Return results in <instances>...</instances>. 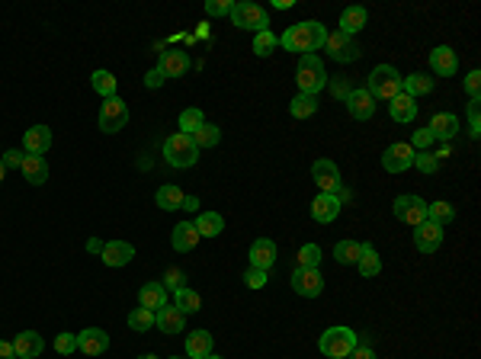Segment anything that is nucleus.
Returning <instances> with one entry per match:
<instances>
[{
    "instance_id": "f257e3e1",
    "label": "nucleus",
    "mask_w": 481,
    "mask_h": 359,
    "mask_svg": "<svg viewBox=\"0 0 481 359\" xmlns=\"http://www.w3.org/2000/svg\"><path fill=\"white\" fill-rule=\"evenodd\" d=\"M324 39H328V29L321 26L318 20H305V23L289 26L283 33V39H279V45L289 52H299L302 58V55H314L318 49H324Z\"/></svg>"
},
{
    "instance_id": "f03ea898",
    "label": "nucleus",
    "mask_w": 481,
    "mask_h": 359,
    "mask_svg": "<svg viewBox=\"0 0 481 359\" xmlns=\"http://www.w3.org/2000/svg\"><path fill=\"white\" fill-rule=\"evenodd\" d=\"M356 346H360V340H356L353 327H328L318 340V350L328 359H347Z\"/></svg>"
},
{
    "instance_id": "7ed1b4c3",
    "label": "nucleus",
    "mask_w": 481,
    "mask_h": 359,
    "mask_svg": "<svg viewBox=\"0 0 481 359\" xmlns=\"http://www.w3.org/2000/svg\"><path fill=\"white\" fill-rule=\"evenodd\" d=\"M295 83H299V93H308V97H318L321 90L328 87V74H324V64H321L318 55H302L299 58Z\"/></svg>"
},
{
    "instance_id": "20e7f679",
    "label": "nucleus",
    "mask_w": 481,
    "mask_h": 359,
    "mask_svg": "<svg viewBox=\"0 0 481 359\" xmlns=\"http://www.w3.org/2000/svg\"><path fill=\"white\" fill-rule=\"evenodd\" d=\"M401 81H405V77L398 74L391 64H379V68H372L366 90H369L372 100H385V103H388V100H395L398 93H401Z\"/></svg>"
},
{
    "instance_id": "39448f33",
    "label": "nucleus",
    "mask_w": 481,
    "mask_h": 359,
    "mask_svg": "<svg viewBox=\"0 0 481 359\" xmlns=\"http://www.w3.org/2000/svg\"><path fill=\"white\" fill-rule=\"evenodd\" d=\"M164 160H167L170 167L186 170V167H193L196 160H199V148L193 145V139H189V135L177 131V135H170V139L164 141Z\"/></svg>"
},
{
    "instance_id": "423d86ee",
    "label": "nucleus",
    "mask_w": 481,
    "mask_h": 359,
    "mask_svg": "<svg viewBox=\"0 0 481 359\" xmlns=\"http://www.w3.org/2000/svg\"><path fill=\"white\" fill-rule=\"evenodd\" d=\"M231 20H234L237 29H251V33H263V29H270V16H266V10L257 7V4H247V0H241V4L231 7Z\"/></svg>"
},
{
    "instance_id": "0eeeda50",
    "label": "nucleus",
    "mask_w": 481,
    "mask_h": 359,
    "mask_svg": "<svg viewBox=\"0 0 481 359\" xmlns=\"http://www.w3.org/2000/svg\"><path fill=\"white\" fill-rule=\"evenodd\" d=\"M129 122V103L119 97H106L103 106H100V129L106 131V135H116V131H122Z\"/></svg>"
},
{
    "instance_id": "6e6552de",
    "label": "nucleus",
    "mask_w": 481,
    "mask_h": 359,
    "mask_svg": "<svg viewBox=\"0 0 481 359\" xmlns=\"http://www.w3.org/2000/svg\"><path fill=\"white\" fill-rule=\"evenodd\" d=\"M324 49H328V55L334 58L337 64H350V61H356V58L363 55V52H360V42L350 39V35H343L340 29H337V33H328Z\"/></svg>"
},
{
    "instance_id": "1a4fd4ad",
    "label": "nucleus",
    "mask_w": 481,
    "mask_h": 359,
    "mask_svg": "<svg viewBox=\"0 0 481 359\" xmlns=\"http://www.w3.org/2000/svg\"><path fill=\"white\" fill-rule=\"evenodd\" d=\"M398 221H405L411 228H417L420 221H427V202L420 196H398L395 206H391Z\"/></svg>"
},
{
    "instance_id": "9d476101",
    "label": "nucleus",
    "mask_w": 481,
    "mask_h": 359,
    "mask_svg": "<svg viewBox=\"0 0 481 359\" xmlns=\"http://www.w3.org/2000/svg\"><path fill=\"white\" fill-rule=\"evenodd\" d=\"M414 148L408 145V141H395V145H388L385 148V154H382V167L388 173H405L408 167H414Z\"/></svg>"
},
{
    "instance_id": "9b49d317",
    "label": "nucleus",
    "mask_w": 481,
    "mask_h": 359,
    "mask_svg": "<svg viewBox=\"0 0 481 359\" xmlns=\"http://www.w3.org/2000/svg\"><path fill=\"white\" fill-rule=\"evenodd\" d=\"M311 180L318 183L321 193L337 196V189H340V170H337V164H334L331 158L314 160V167H311Z\"/></svg>"
},
{
    "instance_id": "f8f14e48",
    "label": "nucleus",
    "mask_w": 481,
    "mask_h": 359,
    "mask_svg": "<svg viewBox=\"0 0 481 359\" xmlns=\"http://www.w3.org/2000/svg\"><path fill=\"white\" fill-rule=\"evenodd\" d=\"M292 289H295V295H302V298H318L321 289H324V276H321L318 269L295 266V273H292Z\"/></svg>"
},
{
    "instance_id": "ddd939ff",
    "label": "nucleus",
    "mask_w": 481,
    "mask_h": 359,
    "mask_svg": "<svg viewBox=\"0 0 481 359\" xmlns=\"http://www.w3.org/2000/svg\"><path fill=\"white\" fill-rule=\"evenodd\" d=\"M439 244H443V225L427 218L414 228V247H417L420 254H437Z\"/></svg>"
},
{
    "instance_id": "4468645a",
    "label": "nucleus",
    "mask_w": 481,
    "mask_h": 359,
    "mask_svg": "<svg viewBox=\"0 0 481 359\" xmlns=\"http://www.w3.org/2000/svg\"><path fill=\"white\" fill-rule=\"evenodd\" d=\"M77 350L87 353V356H103L109 350V334L103 327H87V331L77 334Z\"/></svg>"
},
{
    "instance_id": "2eb2a0df",
    "label": "nucleus",
    "mask_w": 481,
    "mask_h": 359,
    "mask_svg": "<svg viewBox=\"0 0 481 359\" xmlns=\"http://www.w3.org/2000/svg\"><path fill=\"white\" fill-rule=\"evenodd\" d=\"M154 324H158L160 334H183V327H186V314H183L177 305H164V308L154 311Z\"/></svg>"
},
{
    "instance_id": "dca6fc26",
    "label": "nucleus",
    "mask_w": 481,
    "mask_h": 359,
    "mask_svg": "<svg viewBox=\"0 0 481 359\" xmlns=\"http://www.w3.org/2000/svg\"><path fill=\"white\" fill-rule=\"evenodd\" d=\"M347 110L353 119H360V122H366V119H372V112H376V100L369 97V90L360 87V90H350L347 97Z\"/></svg>"
},
{
    "instance_id": "f3484780",
    "label": "nucleus",
    "mask_w": 481,
    "mask_h": 359,
    "mask_svg": "<svg viewBox=\"0 0 481 359\" xmlns=\"http://www.w3.org/2000/svg\"><path fill=\"white\" fill-rule=\"evenodd\" d=\"M189 55L186 52H180V49H167V52H160V64H158V71L164 77H183L189 71Z\"/></svg>"
},
{
    "instance_id": "a211bd4d",
    "label": "nucleus",
    "mask_w": 481,
    "mask_h": 359,
    "mask_svg": "<svg viewBox=\"0 0 481 359\" xmlns=\"http://www.w3.org/2000/svg\"><path fill=\"white\" fill-rule=\"evenodd\" d=\"M100 257H103L106 266L119 269V266H129V260L135 257V247L129 241H109L103 244V250H100Z\"/></svg>"
},
{
    "instance_id": "6ab92c4d",
    "label": "nucleus",
    "mask_w": 481,
    "mask_h": 359,
    "mask_svg": "<svg viewBox=\"0 0 481 359\" xmlns=\"http://www.w3.org/2000/svg\"><path fill=\"white\" fill-rule=\"evenodd\" d=\"M430 68L437 71V77H453L459 71V58H456V52L449 45H437L430 52Z\"/></svg>"
},
{
    "instance_id": "aec40b11",
    "label": "nucleus",
    "mask_w": 481,
    "mask_h": 359,
    "mask_svg": "<svg viewBox=\"0 0 481 359\" xmlns=\"http://www.w3.org/2000/svg\"><path fill=\"white\" fill-rule=\"evenodd\" d=\"M42 350H45V340L39 337L35 331H23V334H16V340H13V353H16V359H35V356H42Z\"/></svg>"
},
{
    "instance_id": "412c9836",
    "label": "nucleus",
    "mask_w": 481,
    "mask_h": 359,
    "mask_svg": "<svg viewBox=\"0 0 481 359\" xmlns=\"http://www.w3.org/2000/svg\"><path fill=\"white\" fill-rule=\"evenodd\" d=\"M20 173L32 183V187H42L45 180H49V160L42 158V154H26L20 164Z\"/></svg>"
},
{
    "instance_id": "4be33fe9",
    "label": "nucleus",
    "mask_w": 481,
    "mask_h": 359,
    "mask_svg": "<svg viewBox=\"0 0 481 359\" xmlns=\"http://www.w3.org/2000/svg\"><path fill=\"white\" fill-rule=\"evenodd\" d=\"M340 215V199L331 193H321L318 199L311 202V218L318 221V225H331V221Z\"/></svg>"
},
{
    "instance_id": "5701e85b",
    "label": "nucleus",
    "mask_w": 481,
    "mask_h": 359,
    "mask_svg": "<svg viewBox=\"0 0 481 359\" xmlns=\"http://www.w3.org/2000/svg\"><path fill=\"white\" fill-rule=\"evenodd\" d=\"M459 129H462V122H459V116H453V112H437V116L430 119V135L439 141L456 139Z\"/></svg>"
},
{
    "instance_id": "b1692460",
    "label": "nucleus",
    "mask_w": 481,
    "mask_h": 359,
    "mask_svg": "<svg viewBox=\"0 0 481 359\" xmlns=\"http://www.w3.org/2000/svg\"><path fill=\"white\" fill-rule=\"evenodd\" d=\"M273 263H276V244H273L270 237H257V241L251 244V266L270 269Z\"/></svg>"
},
{
    "instance_id": "393cba45",
    "label": "nucleus",
    "mask_w": 481,
    "mask_h": 359,
    "mask_svg": "<svg viewBox=\"0 0 481 359\" xmlns=\"http://www.w3.org/2000/svg\"><path fill=\"white\" fill-rule=\"evenodd\" d=\"M170 244H174L177 254H186V250H193L196 244H199V231H196L193 221H180L174 228V235H170Z\"/></svg>"
},
{
    "instance_id": "a878e982",
    "label": "nucleus",
    "mask_w": 481,
    "mask_h": 359,
    "mask_svg": "<svg viewBox=\"0 0 481 359\" xmlns=\"http://www.w3.org/2000/svg\"><path fill=\"white\" fill-rule=\"evenodd\" d=\"M167 305V289L160 283H145L138 289V308H148V311H158Z\"/></svg>"
},
{
    "instance_id": "bb28decb",
    "label": "nucleus",
    "mask_w": 481,
    "mask_h": 359,
    "mask_svg": "<svg viewBox=\"0 0 481 359\" xmlns=\"http://www.w3.org/2000/svg\"><path fill=\"white\" fill-rule=\"evenodd\" d=\"M23 145H26L29 154H45L52 148V129L49 125H32V129H26Z\"/></svg>"
},
{
    "instance_id": "cd10ccee",
    "label": "nucleus",
    "mask_w": 481,
    "mask_h": 359,
    "mask_svg": "<svg viewBox=\"0 0 481 359\" xmlns=\"http://www.w3.org/2000/svg\"><path fill=\"white\" fill-rule=\"evenodd\" d=\"M388 112L395 122H414V116H417V103H414L408 93H398L395 100H388Z\"/></svg>"
},
{
    "instance_id": "c85d7f7f",
    "label": "nucleus",
    "mask_w": 481,
    "mask_h": 359,
    "mask_svg": "<svg viewBox=\"0 0 481 359\" xmlns=\"http://www.w3.org/2000/svg\"><path fill=\"white\" fill-rule=\"evenodd\" d=\"M366 20H369V16H366V10H363V7H347V10L340 13V33L353 39V35L366 26Z\"/></svg>"
},
{
    "instance_id": "c756f323",
    "label": "nucleus",
    "mask_w": 481,
    "mask_h": 359,
    "mask_svg": "<svg viewBox=\"0 0 481 359\" xmlns=\"http://www.w3.org/2000/svg\"><path fill=\"white\" fill-rule=\"evenodd\" d=\"M193 225H196V231H199V237H218L225 231V218L218 212H203Z\"/></svg>"
},
{
    "instance_id": "7c9ffc66",
    "label": "nucleus",
    "mask_w": 481,
    "mask_h": 359,
    "mask_svg": "<svg viewBox=\"0 0 481 359\" xmlns=\"http://www.w3.org/2000/svg\"><path fill=\"white\" fill-rule=\"evenodd\" d=\"M356 266H360V273H363V276H379V273H382V257H379V250L372 247V244H363Z\"/></svg>"
},
{
    "instance_id": "2f4dec72",
    "label": "nucleus",
    "mask_w": 481,
    "mask_h": 359,
    "mask_svg": "<svg viewBox=\"0 0 481 359\" xmlns=\"http://www.w3.org/2000/svg\"><path fill=\"white\" fill-rule=\"evenodd\" d=\"M212 353V334L209 331H196L186 337V356L189 359H203Z\"/></svg>"
},
{
    "instance_id": "473e14b6",
    "label": "nucleus",
    "mask_w": 481,
    "mask_h": 359,
    "mask_svg": "<svg viewBox=\"0 0 481 359\" xmlns=\"http://www.w3.org/2000/svg\"><path fill=\"white\" fill-rule=\"evenodd\" d=\"M183 199H186V193H183L180 187H174V183H164V187L158 189V206L164 208V212L183 208Z\"/></svg>"
},
{
    "instance_id": "72a5a7b5",
    "label": "nucleus",
    "mask_w": 481,
    "mask_h": 359,
    "mask_svg": "<svg viewBox=\"0 0 481 359\" xmlns=\"http://www.w3.org/2000/svg\"><path fill=\"white\" fill-rule=\"evenodd\" d=\"M433 90V77L430 74H411L401 81V93H408V97H424V93H430Z\"/></svg>"
},
{
    "instance_id": "f704fd0d",
    "label": "nucleus",
    "mask_w": 481,
    "mask_h": 359,
    "mask_svg": "<svg viewBox=\"0 0 481 359\" xmlns=\"http://www.w3.org/2000/svg\"><path fill=\"white\" fill-rule=\"evenodd\" d=\"M174 305L183 311V314H196V311L203 308V295L183 286V289H177V292H174Z\"/></svg>"
},
{
    "instance_id": "c9c22d12",
    "label": "nucleus",
    "mask_w": 481,
    "mask_h": 359,
    "mask_svg": "<svg viewBox=\"0 0 481 359\" xmlns=\"http://www.w3.org/2000/svg\"><path fill=\"white\" fill-rule=\"evenodd\" d=\"M193 139V145L203 151V148H215L218 145V139H222V131H218V125H212V122H203L199 129L189 135Z\"/></svg>"
},
{
    "instance_id": "e433bc0d",
    "label": "nucleus",
    "mask_w": 481,
    "mask_h": 359,
    "mask_svg": "<svg viewBox=\"0 0 481 359\" xmlns=\"http://www.w3.org/2000/svg\"><path fill=\"white\" fill-rule=\"evenodd\" d=\"M276 49H279V35H273L270 29L254 35V52H257V58H270Z\"/></svg>"
},
{
    "instance_id": "4c0bfd02",
    "label": "nucleus",
    "mask_w": 481,
    "mask_h": 359,
    "mask_svg": "<svg viewBox=\"0 0 481 359\" xmlns=\"http://www.w3.org/2000/svg\"><path fill=\"white\" fill-rule=\"evenodd\" d=\"M427 218L437 221V225H449V221L456 218V208L449 206V202H427Z\"/></svg>"
},
{
    "instance_id": "58836bf2",
    "label": "nucleus",
    "mask_w": 481,
    "mask_h": 359,
    "mask_svg": "<svg viewBox=\"0 0 481 359\" xmlns=\"http://www.w3.org/2000/svg\"><path fill=\"white\" fill-rule=\"evenodd\" d=\"M360 250H363V244H360V241H340L334 247V260L343 263V266H350V263L360 260Z\"/></svg>"
},
{
    "instance_id": "ea45409f",
    "label": "nucleus",
    "mask_w": 481,
    "mask_h": 359,
    "mask_svg": "<svg viewBox=\"0 0 481 359\" xmlns=\"http://www.w3.org/2000/svg\"><path fill=\"white\" fill-rule=\"evenodd\" d=\"M289 112H292L295 119H308V116H314V112H318V100L308 97V93H299V97L289 103Z\"/></svg>"
},
{
    "instance_id": "a19ab883",
    "label": "nucleus",
    "mask_w": 481,
    "mask_h": 359,
    "mask_svg": "<svg viewBox=\"0 0 481 359\" xmlns=\"http://www.w3.org/2000/svg\"><path fill=\"white\" fill-rule=\"evenodd\" d=\"M90 83H93V90H97L103 100L106 97H116V77H112L109 71H93Z\"/></svg>"
},
{
    "instance_id": "79ce46f5",
    "label": "nucleus",
    "mask_w": 481,
    "mask_h": 359,
    "mask_svg": "<svg viewBox=\"0 0 481 359\" xmlns=\"http://www.w3.org/2000/svg\"><path fill=\"white\" fill-rule=\"evenodd\" d=\"M129 327H132V331H138V334L151 331V327H154V311H148V308L129 311Z\"/></svg>"
},
{
    "instance_id": "37998d69",
    "label": "nucleus",
    "mask_w": 481,
    "mask_h": 359,
    "mask_svg": "<svg viewBox=\"0 0 481 359\" xmlns=\"http://www.w3.org/2000/svg\"><path fill=\"white\" fill-rule=\"evenodd\" d=\"M203 122H206V116L196 110V106H189V110L180 112V131H183V135H193V131L199 129Z\"/></svg>"
},
{
    "instance_id": "c03bdc74",
    "label": "nucleus",
    "mask_w": 481,
    "mask_h": 359,
    "mask_svg": "<svg viewBox=\"0 0 481 359\" xmlns=\"http://www.w3.org/2000/svg\"><path fill=\"white\" fill-rule=\"evenodd\" d=\"M318 263H321V247L318 244H305V247H299V266L318 269Z\"/></svg>"
},
{
    "instance_id": "a18cd8bd",
    "label": "nucleus",
    "mask_w": 481,
    "mask_h": 359,
    "mask_svg": "<svg viewBox=\"0 0 481 359\" xmlns=\"http://www.w3.org/2000/svg\"><path fill=\"white\" fill-rule=\"evenodd\" d=\"M55 353H61V356H71V353H77V334H58L55 337Z\"/></svg>"
},
{
    "instance_id": "49530a36",
    "label": "nucleus",
    "mask_w": 481,
    "mask_h": 359,
    "mask_svg": "<svg viewBox=\"0 0 481 359\" xmlns=\"http://www.w3.org/2000/svg\"><path fill=\"white\" fill-rule=\"evenodd\" d=\"M414 167H417V170H424V173H437L439 170V158H437V154L417 151V154H414Z\"/></svg>"
},
{
    "instance_id": "de8ad7c7",
    "label": "nucleus",
    "mask_w": 481,
    "mask_h": 359,
    "mask_svg": "<svg viewBox=\"0 0 481 359\" xmlns=\"http://www.w3.org/2000/svg\"><path fill=\"white\" fill-rule=\"evenodd\" d=\"M481 100H472V103H468V131H472V139H478L481 135Z\"/></svg>"
},
{
    "instance_id": "09e8293b",
    "label": "nucleus",
    "mask_w": 481,
    "mask_h": 359,
    "mask_svg": "<svg viewBox=\"0 0 481 359\" xmlns=\"http://www.w3.org/2000/svg\"><path fill=\"white\" fill-rule=\"evenodd\" d=\"M244 286H247V289H263V286H266V269L251 266L244 273Z\"/></svg>"
},
{
    "instance_id": "8fccbe9b",
    "label": "nucleus",
    "mask_w": 481,
    "mask_h": 359,
    "mask_svg": "<svg viewBox=\"0 0 481 359\" xmlns=\"http://www.w3.org/2000/svg\"><path fill=\"white\" fill-rule=\"evenodd\" d=\"M231 7H234L231 0H209V4H206V13L209 16H231Z\"/></svg>"
},
{
    "instance_id": "3c124183",
    "label": "nucleus",
    "mask_w": 481,
    "mask_h": 359,
    "mask_svg": "<svg viewBox=\"0 0 481 359\" xmlns=\"http://www.w3.org/2000/svg\"><path fill=\"white\" fill-rule=\"evenodd\" d=\"M465 90H468V97L478 100V90H481V71H472V74L465 77Z\"/></svg>"
},
{
    "instance_id": "603ef678",
    "label": "nucleus",
    "mask_w": 481,
    "mask_h": 359,
    "mask_svg": "<svg viewBox=\"0 0 481 359\" xmlns=\"http://www.w3.org/2000/svg\"><path fill=\"white\" fill-rule=\"evenodd\" d=\"M430 141H433V135H430V129H424V131H417V135H414V141H411V148H414V151H424V148H430Z\"/></svg>"
},
{
    "instance_id": "864d4df0",
    "label": "nucleus",
    "mask_w": 481,
    "mask_h": 359,
    "mask_svg": "<svg viewBox=\"0 0 481 359\" xmlns=\"http://www.w3.org/2000/svg\"><path fill=\"white\" fill-rule=\"evenodd\" d=\"M160 286H164V289H183V273H180V269H170V273H167V279H164V283H160Z\"/></svg>"
},
{
    "instance_id": "5fc2aeb1",
    "label": "nucleus",
    "mask_w": 481,
    "mask_h": 359,
    "mask_svg": "<svg viewBox=\"0 0 481 359\" xmlns=\"http://www.w3.org/2000/svg\"><path fill=\"white\" fill-rule=\"evenodd\" d=\"M164 81H167V77H164V74H160V71L158 68H154V71H148V74H145V87H160V83H164Z\"/></svg>"
},
{
    "instance_id": "6e6d98bb",
    "label": "nucleus",
    "mask_w": 481,
    "mask_h": 359,
    "mask_svg": "<svg viewBox=\"0 0 481 359\" xmlns=\"http://www.w3.org/2000/svg\"><path fill=\"white\" fill-rule=\"evenodd\" d=\"M23 164V154L20 151H7V154H4V167H7V170H10V167H20Z\"/></svg>"
},
{
    "instance_id": "4d7b16f0",
    "label": "nucleus",
    "mask_w": 481,
    "mask_h": 359,
    "mask_svg": "<svg viewBox=\"0 0 481 359\" xmlns=\"http://www.w3.org/2000/svg\"><path fill=\"white\" fill-rule=\"evenodd\" d=\"M347 359H376V353H372L369 350V346H356V350L353 353H350V356Z\"/></svg>"
},
{
    "instance_id": "13d9d810",
    "label": "nucleus",
    "mask_w": 481,
    "mask_h": 359,
    "mask_svg": "<svg viewBox=\"0 0 481 359\" xmlns=\"http://www.w3.org/2000/svg\"><path fill=\"white\" fill-rule=\"evenodd\" d=\"M0 359H16L13 343H7V340H0Z\"/></svg>"
},
{
    "instance_id": "bf43d9fd",
    "label": "nucleus",
    "mask_w": 481,
    "mask_h": 359,
    "mask_svg": "<svg viewBox=\"0 0 481 359\" xmlns=\"http://www.w3.org/2000/svg\"><path fill=\"white\" fill-rule=\"evenodd\" d=\"M183 208H186V212H199V199H196V196H186V199H183Z\"/></svg>"
},
{
    "instance_id": "052dcab7",
    "label": "nucleus",
    "mask_w": 481,
    "mask_h": 359,
    "mask_svg": "<svg viewBox=\"0 0 481 359\" xmlns=\"http://www.w3.org/2000/svg\"><path fill=\"white\" fill-rule=\"evenodd\" d=\"M4 177H7V167H4V160H0V183H4Z\"/></svg>"
},
{
    "instance_id": "680f3d73",
    "label": "nucleus",
    "mask_w": 481,
    "mask_h": 359,
    "mask_svg": "<svg viewBox=\"0 0 481 359\" xmlns=\"http://www.w3.org/2000/svg\"><path fill=\"white\" fill-rule=\"evenodd\" d=\"M138 359H158V356H154V353H145V356H138Z\"/></svg>"
},
{
    "instance_id": "e2e57ef3",
    "label": "nucleus",
    "mask_w": 481,
    "mask_h": 359,
    "mask_svg": "<svg viewBox=\"0 0 481 359\" xmlns=\"http://www.w3.org/2000/svg\"><path fill=\"white\" fill-rule=\"evenodd\" d=\"M203 359H222V356H215V353H209V356H203Z\"/></svg>"
},
{
    "instance_id": "0e129e2a",
    "label": "nucleus",
    "mask_w": 481,
    "mask_h": 359,
    "mask_svg": "<svg viewBox=\"0 0 481 359\" xmlns=\"http://www.w3.org/2000/svg\"><path fill=\"white\" fill-rule=\"evenodd\" d=\"M170 359H189V356H170Z\"/></svg>"
}]
</instances>
